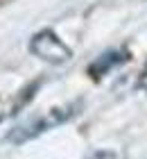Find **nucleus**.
<instances>
[{
	"label": "nucleus",
	"instance_id": "obj_1",
	"mask_svg": "<svg viewBox=\"0 0 147 159\" xmlns=\"http://www.w3.org/2000/svg\"><path fill=\"white\" fill-rule=\"evenodd\" d=\"M77 107H79L77 102L66 105V107H54V109L45 111V116L34 118V120L25 123V125L16 127L9 136H7V141H11V143H23V141L34 139V136H39L41 132H48L50 127H57V125H61V123H66L68 118H72V116L77 114V111H75Z\"/></svg>",
	"mask_w": 147,
	"mask_h": 159
},
{
	"label": "nucleus",
	"instance_id": "obj_2",
	"mask_svg": "<svg viewBox=\"0 0 147 159\" xmlns=\"http://www.w3.org/2000/svg\"><path fill=\"white\" fill-rule=\"evenodd\" d=\"M29 50H32L34 57L43 59L45 64H54V66L70 61V57H72L70 48L66 46V43L59 39L52 30L36 32L34 37H32V41H29Z\"/></svg>",
	"mask_w": 147,
	"mask_h": 159
},
{
	"label": "nucleus",
	"instance_id": "obj_3",
	"mask_svg": "<svg viewBox=\"0 0 147 159\" xmlns=\"http://www.w3.org/2000/svg\"><path fill=\"white\" fill-rule=\"evenodd\" d=\"M122 59H124V57H120V55L115 57V52H109V55L102 57L97 64H93V66H91V73H95V75H97V73H104L106 68H111L115 61H122Z\"/></svg>",
	"mask_w": 147,
	"mask_h": 159
},
{
	"label": "nucleus",
	"instance_id": "obj_4",
	"mask_svg": "<svg viewBox=\"0 0 147 159\" xmlns=\"http://www.w3.org/2000/svg\"><path fill=\"white\" fill-rule=\"evenodd\" d=\"M88 159H118V157H115V152H111V150H100V152L91 155Z\"/></svg>",
	"mask_w": 147,
	"mask_h": 159
},
{
	"label": "nucleus",
	"instance_id": "obj_5",
	"mask_svg": "<svg viewBox=\"0 0 147 159\" xmlns=\"http://www.w3.org/2000/svg\"><path fill=\"white\" fill-rule=\"evenodd\" d=\"M138 84H141V89L147 91V66L143 68V75H141V82H138Z\"/></svg>",
	"mask_w": 147,
	"mask_h": 159
}]
</instances>
